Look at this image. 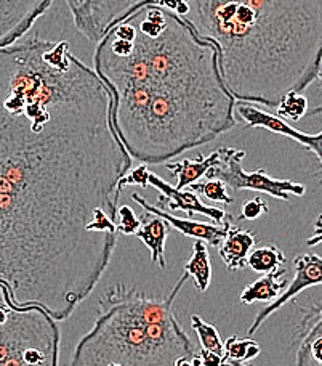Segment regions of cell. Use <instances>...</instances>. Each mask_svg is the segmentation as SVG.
Masks as SVG:
<instances>
[{
    "label": "cell",
    "mask_w": 322,
    "mask_h": 366,
    "mask_svg": "<svg viewBox=\"0 0 322 366\" xmlns=\"http://www.w3.org/2000/svg\"><path fill=\"white\" fill-rule=\"evenodd\" d=\"M131 166L109 89L68 41L0 47V283L13 304L64 322L90 297L119 234L87 225L101 209L117 220Z\"/></svg>",
    "instance_id": "cell-1"
},
{
    "label": "cell",
    "mask_w": 322,
    "mask_h": 366,
    "mask_svg": "<svg viewBox=\"0 0 322 366\" xmlns=\"http://www.w3.org/2000/svg\"><path fill=\"white\" fill-rule=\"evenodd\" d=\"M91 69L113 97L117 137L144 166H163L239 124L234 98L221 81L218 50L168 10L161 34L148 37L136 29L126 56L98 42Z\"/></svg>",
    "instance_id": "cell-2"
},
{
    "label": "cell",
    "mask_w": 322,
    "mask_h": 366,
    "mask_svg": "<svg viewBox=\"0 0 322 366\" xmlns=\"http://www.w3.org/2000/svg\"><path fill=\"white\" fill-rule=\"evenodd\" d=\"M186 18L218 50L236 103L278 108L318 81L322 0H188Z\"/></svg>",
    "instance_id": "cell-3"
},
{
    "label": "cell",
    "mask_w": 322,
    "mask_h": 366,
    "mask_svg": "<svg viewBox=\"0 0 322 366\" xmlns=\"http://www.w3.org/2000/svg\"><path fill=\"white\" fill-rule=\"evenodd\" d=\"M189 274L183 273L167 296L116 283L104 290L91 330L81 337L71 366H175L199 349L175 315V300Z\"/></svg>",
    "instance_id": "cell-4"
},
{
    "label": "cell",
    "mask_w": 322,
    "mask_h": 366,
    "mask_svg": "<svg viewBox=\"0 0 322 366\" xmlns=\"http://www.w3.org/2000/svg\"><path fill=\"white\" fill-rule=\"evenodd\" d=\"M61 331L39 307H16L0 283V366H58Z\"/></svg>",
    "instance_id": "cell-5"
},
{
    "label": "cell",
    "mask_w": 322,
    "mask_h": 366,
    "mask_svg": "<svg viewBox=\"0 0 322 366\" xmlns=\"http://www.w3.org/2000/svg\"><path fill=\"white\" fill-rule=\"evenodd\" d=\"M220 149V161L206 174L208 180H220L229 187L233 192H242V189H251V192H260L273 196L276 199L288 201L291 194L303 196L306 193L305 185L295 183L291 180L274 179L268 175L265 169H257L253 172H246L242 167V161L246 159V149L225 148Z\"/></svg>",
    "instance_id": "cell-6"
},
{
    "label": "cell",
    "mask_w": 322,
    "mask_h": 366,
    "mask_svg": "<svg viewBox=\"0 0 322 366\" xmlns=\"http://www.w3.org/2000/svg\"><path fill=\"white\" fill-rule=\"evenodd\" d=\"M146 0H71V10L77 31L95 45L117 24L141 9Z\"/></svg>",
    "instance_id": "cell-7"
},
{
    "label": "cell",
    "mask_w": 322,
    "mask_h": 366,
    "mask_svg": "<svg viewBox=\"0 0 322 366\" xmlns=\"http://www.w3.org/2000/svg\"><path fill=\"white\" fill-rule=\"evenodd\" d=\"M319 89L322 92V82H319ZM234 113L238 122L244 124L246 127H263L273 134L288 137L291 140L300 143V145L305 149H308V152L316 154V158L319 159V164H321L319 175L322 177V130L318 134L300 132V130L292 127L288 122L279 119V117H276L274 114L266 113V111L255 108L252 104L236 103ZM318 114H322V104L314 109H308L306 113V116H318ZM321 185H322V180H321Z\"/></svg>",
    "instance_id": "cell-8"
},
{
    "label": "cell",
    "mask_w": 322,
    "mask_h": 366,
    "mask_svg": "<svg viewBox=\"0 0 322 366\" xmlns=\"http://www.w3.org/2000/svg\"><path fill=\"white\" fill-rule=\"evenodd\" d=\"M293 270L295 277L291 281V285H288L286 292H282L274 302L263 307V310L258 312V315L255 317L253 323L248 326V336H253L255 332L260 330V326L265 323L273 313L281 310L282 307L297 297L298 294H301L311 286L322 285V257H319L318 254H298V256L293 259Z\"/></svg>",
    "instance_id": "cell-9"
},
{
    "label": "cell",
    "mask_w": 322,
    "mask_h": 366,
    "mask_svg": "<svg viewBox=\"0 0 322 366\" xmlns=\"http://www.w3.org/2000/svg\"><path fill=\"white\" fill-rule=\"evenodd\" d=\"M50 6L54 2L49 0H0V47L13 45L28 36Z\"/></svg>",
    "instance_id": "cell-10"
},
{
    "label": "cell",
    "mask_w": 322,
    "mask_h": 366,
    "mask_svg": "<svg viewBox=\"0 0 322 366\" xmlns=\"http://www.w3.org/2000/svg\"><path fill=\"white\" fill-rule=\"evenodd\" d=\"M291 349L295 352V366H322V300L305 310L293 330Z\"/></svg>",
    "instance_id": "cell-11"
},
{
    "label": "cell",
    "mask_w": 322,
    "mask_h": 366,
    "mask_svg": "<svg viewBox=\"0 0 322 366\" xmlns=\"http://www.w3.org/2000/svg\"><path fill=\"white\" fill-rule=\"evenodd\" d=\"M148 185L156 188L159 192V198H157V206L162 209L166 204H168L170 211H185L189 220H193L194 214H202L206 217L212 219L215 225L221 227L223 220L226 219L229 212H225L220 207L208 206L203 202L199 196L193 192H183V189H176L175 187L170 185L168 182L163 180L159 175L154 172H149Z\"/></svg>",
    "instance_id": "cell-12"
},
{
    "label": "cell",
    "mask_w": 322,
    "mask_h": 366,
    "mask_svg": "<svg viewBox=\"0 0 322 366\" xmlns=\"http://www.w3.org/2000/svg\"><path fill=\"white\" fill-rule=\"evenodd\" d=\"M131 199L135 201V204L144 209V212L154 215V217H159L162 220H166L167 224L173 228V230L180 232L185 237L194 238L203 241L206 244H210L213 247H220L223 243V239L226 237V224L223 220V225L218 227L215 224H206V222H196V220H189V219H180L176 215H172L163 211V209L156 207L153 204H149L146 198H143L140 193H131L130 196Z\"/></svg>",
    "instance_id": "cell-13"
},
{
    "label": "cell",
    "mask_w": 322,
    "mask_h": 366,
    "mask_svg": "<svg viewBox=\"0 0 322 366\" xmlns=\"http://www.w3.org/2000/svg\"><path fill=\"white\" fill-rule=\"evenodd\" d=\"M234 220L233 214L226 215V237L218 247V256L229 272L247 269V257L255 247V234L242 230L234 224Z\"/></svg>",
    "instance_id": "cell-14"
},
{
    "label": "cell",
    "mask_w": 322,
    "mask_h": 366,
    "mask_svg": "<svg viewBox=\"0 0 322 366\" xmlns=\"http://www.w3.org/2000/svg\"><path fill=\"white\" fill-rule=\"evenodd\" d=\"M141 227L140 230L135 233L136 238L143 241V244L151 251V262L159 265V269H167V259H166V241L168 238L172 227H170L166 220L154 215L144 212L140 215Z\"/></svg>",
    "instance_id": "cell-15"
},
{
    "label": "cell",
    "mask_w": 322,
    "mask_h": 366,
    "mask_svg": "<svg viewBox=\"0 0 322 366\" xmlns=\"http://www.w3.org/2000/svg\"><path fill=\"white\" fill-rule=\"evenodd\" d=\"M220 161V149H215L212 154L202 156L199 154L196 159H183L178 162L168 161L163 164L167 171L175 175L176 179V189H185L186 187H191L193 183H197V180L206 177V174L213 166L218 164Z\"/></svg>",
    "instance_id": "cell-16"
},
{
    "label": "cell",
    "mask_w": 322,
    "mask_h": 366,
    "mask_svg": "<svg viewBox=\"0 0 322 366\" xmlns=\"http://www.w3.org/2000/svg\"><path fill=\"white\" fill-rule=\"evenodd\" d=\"M286 277L287 269H282V267L271 273L263 274V277L244 287V291L241 292V302L247 305L253 302H274L284 291V287H287Z\"/></svg>",
    "instance_id": "cell-17"
},
{
    "label": "cell",
    "mask_w": 322,
    "mask_h": 366,
    "mask_svg": "<svg viewBox=\"0 0 322 366\" xmlns=\"http://www.w3.org/2000/svg\"><path fill=\"white\" fill-rule=\"evenodd\" d=\"M185 273L189 274V278H194L197 291L207 292L210 283H212V260H210L208 247L203 241H194L191 257L185 264Z\"/></svg>",
    "instance_id": "cell-18"
},
{
    "label": "cell",
    "mask_w": 322,
    "mask_h": 366,
    "mask_svg": "<svg viewBox=\"0 0 322 366\" xmlns=\"http://www.w3.org/2000/svg\"><path fill=\"white\" fill-rule=\"evenodd\" d=\"M286 254L276 246H261L253 249L247 257V267L253 272L266 274L281 269L286 264Z\"/></svg>",
    "instance_id": "cell-19"
},
{
    "label": "cell",
    "mask_w": 322,
    "mask_h": 366,
    "mask_svg": "<svg viewBox=\"0 0 322 366\" xmlns=\"http://www.w3.org/2000/svg\"><path fill=\"white\" fill-rule=\"evenodd\" d=\"M191 326L196 331L197 337H199L201 350L212 352V354L220 355V357H226L225 355V342L221 341L220 332L213 325L203 322L199 315H193Z\"/></svg>",
    "instance_id": "cell-20"
},
{
    "label": "cell",
    "mask_w": 322,
    "mask_h": 366,
    "mask_svg": "<svg viewBox=\"0 0 322 366\" xmlns=\"http://www.w3.org/2000/svg\"><path fill=\"white\" fill-rule=\"evenodd\" d=\"M260 344L253 339H239L238 336H231L225 342V355L229 363H242L253 360L260 355Z\"/></svg>",
    "instance_id": "cell-21"
},
{
    "label": "cell",
    "mask_w": 322,
    "mask_h": 366,
    "mask_svg": "<svg viewBox=\"0 0 322 366\" xmlns=\"http://www.w3.org/2000/svg\"><path fill=\"white\" fill-rule=\"evenodd\" d=\"M308 108V98L301 94H288L287 97L282 98V102L276 108V117H279L282 121H293L298 122L306 117Z\"/></svg>",
    "instance_id": "cell-22"
},
{
    "label": "cell",
    "mask_w": 322,
    "mask_h": 366,
    "mask_svg": "<svg viewBox=\"0 0 322 366\" xmlns=\"http://www.w3.org/2000/svg\"><path fill=\"white\" fill-rule=\"evenodd\" d=\"M191 192L196 193L197 196L202 194L206 196L207 199L215 201V202H221V204L229 206L234 202L233 196H229L226 192V185L220 180H207V182H199V183H193Z\"/></svg>",
    "instance_id": "cell-23"
},
{
    "label": "cell",
    "mask_w": 322,
    "mask_h": 366,
    "mask_svg": "<svg viewBox=\"0 0 322 366\" xmlns=\"http://www.w3.org/2000/svg\"><path fill=\"white\" fill-rule=\"evenodd\" d=\"M117 233L119 234H135L141 227L140 215L135 214L134 209L129 204H121L117 209V220H116Z\"/></svg>",
    "instance_id": "cell-24"
},
{
    "label": "cell",
    "mask_w": 322,
    "mask_h": 366,
    "mask_svg": "<svg viewBox=\"0 0 322 366\" xmlns=\"http://www.w3.org/2000/svg\"><path fill=\"white\" fill-rule=\"evenodd\" d=\"M269 214V206L268 202L261 198V196H255L252 199L244 201V204L241 207V215L238 222H244V220H257L261 215H268Z\"/></svg>",
    "instance_id": "cell-25"
},
{
    "label": "cell",
    "mask_w": 322,
    "mask_h": 366,
    "mask_svg": "<svg viewBox=\"0 0 322 366\" xmlns=\"http://www.w3.org/2000/svg\"><path fill=\"white\" fill-rule=\"evenodd\" d=\"M149 169L148 166L144 164H140L136 166L135 169H131V171L124 175V177L119 180V183H117V193L122 194L124 188H127L130 185H138L141 188H148V177H149Z\"/></svg>",
    "instance_id": "cell-26"
},
{
    "label": "cell",
    "mask_w": 322,
    "mask_h": 366,
    "mask_svg": "<svg viewBox=\"0 0 322 366\" xmlns=\"http://www.w3.org/2000/svg\"><path fill=\"white\" fill-rule=\"evenodd\" d=\"M199 355L202 360V366H231L226 357L215 355V354H212V352H206V350L199 349Z\"/></svg>",
    "instance_id": "cell-27"
},
{
    "label": "cell",
    "mask_w": 322,
    "mask_h": 366,
    "mask_svg": "<svg viewBox=\"0 0 322 366\" xmlns=\"http://www.w3.org/2000/svg\"><path fill=\"white\" fill-rule=\"evenodd\" d=\"M175 366H202L201 355L197 354L193 358H186V357L178 358V360H176V363H175Z\"/></svg>",
    "instance_id": "cell-28"
},
{
    "label": "cell",
    "mask_w": 322,
    "mask_h": 366,
    "mask_svg": "<svg viewBox=\"0 0 322 366\" xmlns=\"http://www.w3.org/2000/svg\"><path fill=\"white\" fill-rule=\"evenodd\" d=\"M319 243H322V233L313 234L311 238L306 239V246H308V247H314V246H318Z\"/></svg>",
    "instance_id": "cell-29"
},
{
    "label": "cell",
    "mask_w": 322,
    "mask_h": 366,
    "mask_svg": "<svg viewBox=\"0 0 322 366\" xmlns=\"http://www.w3.org/2000/svg\"><path fill=\"white\" fill-rule=\"evenodd\" d=\"M318 81L322 82V60H321V64H319V73H318Z\"/></svg>",
    "instance_id": "cell-30"
},
{
    "label": "cell",
    "mask_w": 322,
    "mask_h": 366,
    "mask_svg": "<svg viewBox=\"0 0 322 366\" xmlns=\"http://www.w3.org/2000/svg\"><path fill=\"white\" fill-rule=\"evenodd\" d=\"M231 366H255V365H252V363H246V365H242V363H229Z\"/></svg>",
    "instance_id": "cell-31"
},
{
    "label": "cell",
    "mask_w": 322,
    "mask_h": 366,
    "mask_svg": "<svg viewBox=\"0 0 322 366\" xmlns=\"http://www.w3.org/2000/svg\"><path fill=\"white\" fill-rule=\"evenodd\" d=\"M111 366H119V365H111Z\"/></svg>",
    "instance_id": "cell-32"
}]
</instances>
